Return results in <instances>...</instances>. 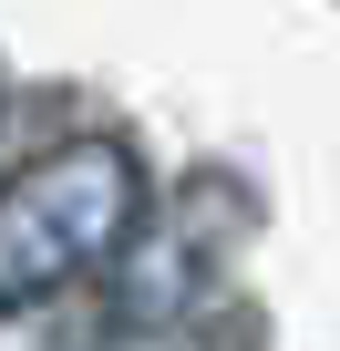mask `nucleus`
Returning a JSON list of instances; mask_svg holds the SVG:
<instances>
[{"label": "nucleus", "instance_id": "2", "mask_svg": "<svg viewBox=\"0 0 340 351\" xmlns=\"http://www.w3.org/2000/svg\"><path fill=\"white\" fill-rule=\"evenodd\" d=\"M237 248H248V186H237L227 165H196V176H176L165 197H144L134 238L114 248V289H103L114 320H124V341L186 330V320L227 289Z\"/></svg>", "mask_w": 340, "mask_h": 351}, {"label": "nucleus", "instance_id": "4", "mask_svg": "<svg viewBox=\"0 0 340 351\" xmlns=\"http://www.w3.org/2000/svg\"><path fill=\"white\" fill-rule=\"evenodd\" d=\"M114 351H155V341H114Z\"/></svg>", "mask_w": 340, "mask_h": 351}, {"label": "nucleus", "instance_id": "1", "mask_svg": "<svg viewBox=\"0 0 340 351\" xmlns=\"http://www.w3.org/2000/svg\"><path fill=\"white\" fill-rule=\"evenodd\" d=\"M134 217H144V165L124 134L42 145L21 176H0V300H42L114 269Z\"/></svg>", "mask_w": 340, "mask_h": 351}, {"label": "nucleus", "instance_id": "3", "mask_svg": "<svg viewBox=\"0 0 340 351\" xmlns=\"http://www.w3.org/2000/svg\"><path fill=\"white\" fill-rule=\"evenodd\" d=\"M114 341H124V320H114V300H83V279L42 289V300H0V351H114Z\"/></svg>", "mask_w": 340, "mask_h": 351}]
</instances>
